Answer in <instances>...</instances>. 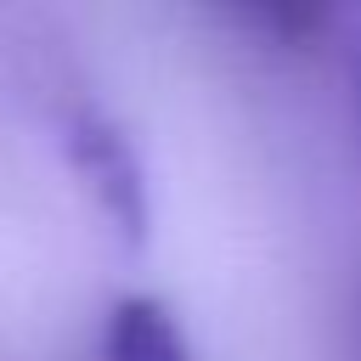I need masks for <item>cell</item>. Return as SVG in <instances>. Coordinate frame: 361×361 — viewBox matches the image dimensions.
<instances>
[{"label":"cell","instance_id":"1","mask_svg":"<svg viewBox=\"0 0 361 361\" xmlns=\"http://www.w3.org/2000/svg\"><path fill=\"white\" fill-rule=\"evenodd\" d=\"M68 158L85 175V186L96 192V203L107 209V220L124 237H141L147 231V180H141V164H135L130 141L107 118L79 113L68 124Z\"/></svg>","mask_w":361,"mask_h":361},{"label":"cell","instance_id":"2","mask_svg":"<svg viewBox=\"0 0 361 361\" xmlns=\"http://www.w3.org/2000/svg\"><path fill=\"white\" fill-rule=\"evenodd\" d=\"M107 361H192V355L158 299H124L107 316Z\"/></svg>","mask_w":361,"mask_h":361}]
</instances>
